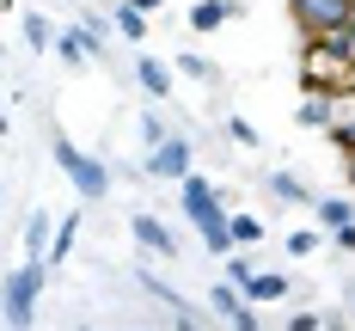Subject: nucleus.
<instances>
[{
    "instance_id": "f257e3e1",
    "label": "nucleus",
    "mask_w": 355,
    "mask_h": 331,
    "mask_svg": "<svg viewBox=\"0 0 355 331\" xmlns=\"http://www.w3.org/2000/svg\"><path fill=\"white\" fill-rule=\"evenodd\" d=\"M178 196H184V215H190V227L202 233V246H209V252H220V257L233 252V215L220 209V196H214V184L190 172V178L178 184Z\"/></svg>"
},
{
    "instance_id": "f03ea898",
    "label": "nucleus",
    "mask_w": 355,
    "mask_h": 331,
    "mask_svg": "<svg viewBox=\"0 0 355 331\" xmlns=\"http://www.w3.org/2000/svg\"><path fill=\"white\" fill-rule=\"evenodd\" d=\"M55 166L68 172V184L80 190V196H86V203H98V196L110 190V172H105V160H92V153H86V147H73L68 135H55Z\"/></svg>"
},
{
    "instance_id": "7ed1b4c3",
    "label": "nucleus",
    "mask_w": 355,
    "mask_h": 331,
    "mask_svg": "<svg viewBox=\"0 0 355 331\" xmlns=\"http://www.w3.org/2000/svg\"><path fill=\"white\" fill-rule=\"evenodd\" d=\"M288 19L300 25V37H337L349 31L355 0H288Z\"/></svg>"
},
{
    "instance_id": "20e7f679",
    "label": "nucleus",
    "mask_w": 355,
    "mask_h": 331,
    "mask_svg": "<svg viewBox=\"0 0 355 331\" xmlns=\"http://www.w3.org/2000/svg\"><path fill=\"white\" fill-rule=\"evenodd\" d=\"M43 270H49V264L25 257V264L6 276V325H12V331H31V319H37V289H43Z\"/></svg>"
},
{
    "instance_id": "39448f33",
    "label": "nucleus",
    "mask_w": 355,
    "mask_h": 331,
    "mask_svg": "<svg viewBox=\"0 0 355 331\" xmlns=\"http://www.w3.org/2000/svg\"><path fill=\"white\" fill-rule=\"evenodd\" d=\"M147 178H190V135H172V142L166 147H153V153H147V166H141Z\"/></svg>"
},
{
    "instance_id": "423d86ee",
    "label": "nucleus",
    "mask_w": 355,
    "mask_h": 331,
    "mask_svg": "<svg viewBox=\"0 0 355 331\" xmlns=\"http://www.w3.org/2000/svg\"><path fill=\"white\" fill-rule=\"evenodd\" d=\"M209 300H214V313H220V319H227L233 331H257V313H251V300L233 289V282H214Z\"/></svg>"
},
{
    "instance_id": "0eeeda50",
    "label": "nucleus",
    "mask_w": 355,
    "mask_h": 331,
    "mask_svg": "<svg viewBox=\"0 0 355 331\" xmlns=\"http://www.w3.org/2000/svg\"><path fill=\"white\" fill-rule=\"evenodd\" d=\"M129 233L141 239L147 252H159V257H178V233H172V227H166L159 215H147V209H141V215L129 221Z\"/></svg>"
},
{
    "instance_id": "6e6552de",
    "label": "nucleus",
    "mask_w": 355,
    "mask_h": 331,
    "mask_svg": "<svg viewBox=\"0 0 355 331\" xmlns=\"http://www.w3.org/2000/svg\"><path fill=\"white\" fill-rule=\"evenodd\" d=\"M239 12H245L239 0H196V6H190V31H220V25L239 19Z\"/></svg>"
},
{
    "instance_id": "1a4fd4ad",
    "label": "nucleus",
    "mask_w": 355,
    "mask_h": 331,
    "mask_svg": "<svg viewBox=\"0 0 355 331\" xmlns=\"http://www.w3.org/2000/svg\"><path fill=\"white\" fill-rule=\"evenodd\" d=\"M313 215H319L324 233H349V227H355V196H319Z\"/></svg>"
},
{
    "instance_id": "9d476101",
    "label": "nucleus",
    "mask_w": 355,
    "mask_h": 331,
    "mask_svg": "<svg viewBox=\"0 0 355 331\" xmlns=\"http://www.w3.org/2000/svg\"><path fill=\"white\" fill-rule=\"evenodd\" d=\"M251 300V307H270V300H288V276L282 270H257V276H251L245 289H239Z\"/></svg>"
},
{
    "instance_id": "9b49d317",
    "label": "nucleus",
    "mask_w": 355,
    "mask_h": 331,
    "mask_svg": "<svg viewBox=\"0 0 355 331\" xmlns=\"http://www.w3.org/2000/svg\"><path fill=\"white\" fill-rule=\"evenodd\" d=\"M49 246H55V227H49V215L37 209V215L25 221V257H37V264H49Z\"/></svg>"
},
{
    "instance_id": "f8f14e48",
    "label": "nucleus",
    "mask_w": 355,
    "mask_h": 331,
    "mask_svg": "<svg viewBox=\"0 0 355 331\" xmlns=\"http://www.w3.org/2000/svg\"><path fill=\"white\" fill-rule=\"evenodd\" d=\"M135 80H141L153 99H172V68H166V62H153V56H135Z\"/></svg>"
},
{
    "instance_id": "ddd939ff",
    "label": "nucleus",
    "mask_w": 355,
    "mask_h": 331,
    "mask_svg": "<svg viewBox=\"0 0 355 331\" xmlns=\"http://www.w3.org/2000/svg\"><path fill=\"white\" fill-rule=\"evenodd\" d=\"M110 19H116V31L129 37V43H141V37H147V12H141V6H135V0H123V6H116Z\"/></svg>"
},
{
    "instance_id": "4468645a",
    "label": "nucleus",
    "mask_w": 355,
    "mask_h": 331,
    "mask_svg": "<svg viewBox=\"0 0 355 331\" xmlns=\"http://www.w3.org/2000/svg\"><path fill=\"white\" fill-rule=\"evenodd\" d=\"M270 196H276V203H313L306 184L294 178V172H270Z\"/></svg>"
},
{
    "instance_id": "2eb2a0df",
    "label": "nucleus",
    "mask_w": 355,
    "mask_h": 331,
    "mask_svg": "<svg viewBox=\"0 0 355 331\" xmlns=\"http://www.w3.org/2000/svg\"><path fill=\"white\" fill-rule=\"evenodd\" d=\"M80 221H86V215H62V227H55V246H49V264H62V257L73 252V239H80Z\"/></svg>"
},
{
    "instance_id": "dca6fc26",
    "label": "nucleus",
    "mask_w": 355,
    "mask_h": 331,
    "mask_svg": "<svg viewBox=\"0 0 355 331\" xmlns=\"http://www.w3.org/2000/svg\"><path fill=\"white\" fill-rule=\"evenodd\" d=\"M172 68L184 74V80H202V86H209V80H214V62H209V56H196V49H184V56H178Z\"/></svg>"
},
{
    "instance_id": "f3484780",
    "label": "nucleus",
    "mask_w": 355,
    "mask_h": 331,
    "mask_svg": "<svg viewBox=\"0 0 355 331\" xmlns=\"http://www.w3.org/2000/svg\"><path fill=\"white\" fill-rule=\"evenodd\" d=\"M25 37H31V49H49V43H62V31H55L43 12H31V19H25Z\"/></svg>"
},
{
    "instance_id": "a211bd4d",
    "label": "nucleus",
    "mask_w": 355,
    "mask_h": 331,
    "mask_svg": "<svg viewBox=\"0 0 355 331\" xmlns=\"http://www.w3.org/2000/svg\"><path fill=\"white\" fill-rule=\"evenodd\" d=\"M55 49H62V56H68L73 68H80V62H86V56H92V43H86V31H80V25H73V31H62V43H55Z\"/></svg>"
},
{
    "instance_id": "6ab92c4d",
    "label": "nucleus",
    "mask_w": 355,
    "mask_h": 331,
    "mask_svg": "<svg viewBox=\"0 0 355 331\" xmlns=\"http://www.w3.org/2000/svg\"><path fill=\"white\" fill-rule=\"evenodd\" d=\"M172 142V129H166V117H141V147L153 153V147H166Z\"/></svg>"
},
{
    "instance_id": "aec40b11",
    "label": "nucleus",
    "mask_w": 355,
    "mask_h": 331,
    "mask_svg": "<svg viewBox=\"0 0 355 331\" xmlns=\"http://www.w3.org/2000/svg\"><path fill=\"white\" fill-rule=\"evenodd\" d=\"M263 239V221L257 215H233V246H257Z\"/></svg>"
},
{
    "instance_id": "412c9836",
    "label": "nucleus",
    "mask_w": 355,
    "mask_h": 331,
    "mask_svg": "<svg viewBox=\"0 0 355 331\" xmlns=\"http://www.w3.org/2000/svg\"><path fill=\"white\" fill-rule=\"evenodd\" d=\"M251 276H257V264H251L245 252H233V264H227V282H233V289H245Z\"/></svg>"
},
{
    "instance_id": "4be33fe9",
    "label": "nucleus",
    "mask_w": 355,
    "mask_h": 331,
    "mask_svg": "<svg viewBox=\"0 0 355 331\" xmlns=\"http://www.w3.org/2000/svg\"><path fill=\"white\" fill-rule=\"evenodd\" d=\"M227 142H239V147H257V129H251L245 117H227Z\"/></svg>"
},
{
    "instance_id": "5701e85b",
    "label": "nucleus",
    "mask_w": 355,
    "mask_h": 331,
    "mask_svg": "<svg viewBox=\"0 0 355 331\" xmlns=\"http://www.w3.org/2000/svg\"><path fill=\"white\" fill-rule=\"evenodd\" d=\"M288 252H294V257L319 252V233H313V227H300V233H288Z\"/></svg>"
},
{
    "instance_id": "b1692460",
    "label": "nucleus",
    "mask_w": 355,
    "mask_h": 331,
    "mask_svg": "<svg viewBox=\"0 0 355 331\" xmlns=\"http://www.w3.org/2000/svg\"><path fill=\"white\" fill-rule=\"evenodd\" d=\"M80 31H86V43H92V56H98V49H105V19H80Z\"/></svg>"
},
{
    "instance_id": "393cba45",
    "label": "nucleus",
    "mask_w": 355,
    "mask_h": 331,
    "mask_svg": "<svg viewBox=\"0 0 355 331\" xmlns=\"http://www.w3.org/2000/svg\"><path fill=\"white\" fill-rule=\"evenodd\" d=\"M288 331H324V319H319V313H294V319H288Z\"/></svg>"
},
{
    "instance_id": "a878e982",
    "label": "nucleus",
    "mask_w": 355,
    "mask_h": 331,
    "mask_svg": "<svg viewBox=\"0 0 355 331\" xmlns=\"http://www.w3.org/2000/svg\"><path fill=\"white\" fill-rule=\"evenodd\" d=\"M135 6H141V12H159V0H135Z\"/></svg>"
},
{
    "instance_id": "bb28decb",
    "label": "nucleus",
    "mask_w": 355,
    "mask_h": 331,
    "mask_svg": "<svg viewBox=\"0 0 355 331\" xmlns=\"http://www.w3.org/2000/svg\"><path fill=\"white\" fill-rule=\"evenodd\" d=\"M349 184H355V153H349Z\"/></svg>"
},
{
    "instance_id": "cd10ccee",
    "label": "nucleus",
    "mask_w": 355,
    "mask_h": 331,
    "mask_svg": "<svg viewBox=\"0 0 355 331\" xmlns=\"http://www.w3.org/2000/svg\"><path fill=\"white\" fill-rule=\"evenodd\" d=\"M349 43H355V19H349Z\"/></svg>"
},
{
    "instance_id": "c85d7f7f",
    "label": "nucleus",
    "mask_w": 355,
    "mask_h": 331,
    "mask_svg": "<svg viewBox=\"0 0 355 331\" xmlns=\"http://www.w3.org/2000/svg\"><path fill=\"white\" fill-rule=\"evenodd\" d=\"M349 92H355V74H349Z\"/></svg>"
},
{
    "instance_id": "c756f323",
    "label": "nucleus",
    "mask_w": 355,
    "mask_h": 331,
    "mask_svg": "<svg viewBox=\"0 0 355 331\" xmlns=\"http://www.w3.org/2000/svg\"><path fill=\"white\" fill-rule=\"evenodd\" d=\"M80 331H92V325H80Z\"/></svg>"
}]
</instances>
